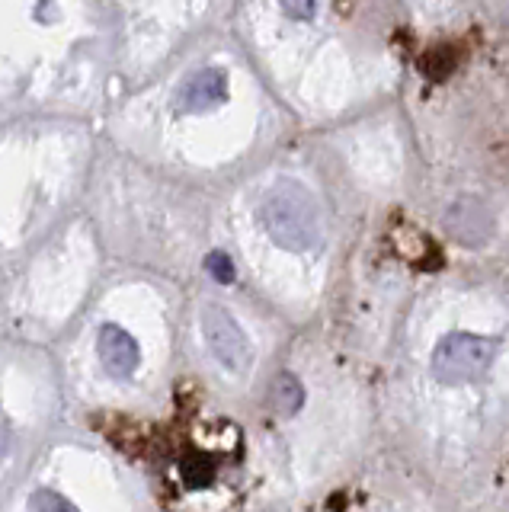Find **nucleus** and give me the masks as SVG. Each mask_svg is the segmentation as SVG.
Returning a JSON list of instances; mask_svg holds the SVG:
<instances>
[{
	"label": "nucleus",
	"instance_id": "9b49d317",
	"mask_svg": "<svg viewBox=\"0 0 509 512\" xmlns=\"http://www.w3.org/2000/svg\"><path fill=\"white\" fill-rule=\"evenodd\" d=\"M205 272L218 282H234V263H231V256L221 253V250L205 256Z\"/></svg>",
	"mask_w": 509,
	"mask_h": 512
},
{
	"label": "nucleus",
	"instance_id": "0eeeda50",
	"mask_svg": "<svg viewBox=\"0 0 509 512\" xmlns=\"http://www.w3.org/2000/svg\"><path fill=\"white\" fill-rule=\"evenodd\" d=\"M218 477V461L205 452H186L180 458V480L186 490H205L212 487Z\"/></svg>",
	"mask_w": 509,
	"mask_h": 512
},
{
	"label": "nucleus",
	"instance_id": "20e7f679",
	"mask_svg": "<svg viewBox=\"0 0 509 512\" xmlns=\"http://www.w3.org/2000/svg\"><path fill=\"white\" fill-rule=\"evenodd\" d=\"M445 228L465 247H484L493 237V212L474 196H461L445 212Z\"/></svg>",
	"mask_w": 509,
	"mask_h": 512
},
{
	"label": "nucleus",
	"instance_id": "f257e3e1",
	"mask_svg": "<svg viewBox=\"0 0 509 512\" xmlns=\"http://www.w3.org/2000/svg\"><path fill=\"white\" fill-rule=\"evenodd\" d=\"M260 221L273 244L289 253H305L321 237V218L311 192L295 180H279L269 186L260 205Z\"/></svg>",
	"mask_w": 509,
	"mask_h": 512
},
{
	"label": "nucleus",
	"instance_id": "6e6552de",
	"mask_svg": "<svg viewBox=\"0 0 509 512\" xmlns=\"http://www.w3.org/2000/svg\"><path fill=\"white\" fill-rule=\"evenodd\" d=\"M269 400H273V410L279 416H295L301 407H305V388H301V381L292 372H282L273 381V394H269Z\"/></svg>",
	"mask_w": 509,
	"mask_h": 512
},
{
	"label": "nucleus",
	"instance_id": "7ed1b4c3",
	"mask_svg": "<svg viewBox=\"0 0 509 512\" xmlns=\"http://www.w3.org/2000/svg\"><path fill=\"white\" fill-rule=\"evenodd\" d=\"M199 324H202L205 340H209V349L215 352V359L221 365L234 368V372H241L250 359V343L241 324L231 317V311L221 308L218 301H205L199 308Z\"/></svg>",
	"mask_w": 509,
	"mask_h": 512
},
{
	"label": "nucleus",
	"instance_id": "9d476101",
	"mask_svg": "<svg viewBox=\"0 0 509 512\" xmlns=\"http://www.w3.org/2000/svg\"><path fill=\"white\" fill-rule=\"evenodd\" d=\"M29 509L33 512H81L68 496H61L58 490H49V487H42L29 496Z\"/></svg>",
	"mask_w": 509,
	"mask_h": 512
},
{
	"label": "nucleus",
	"instance_id": "f8f14e48",
	"mask_svg": "<svg viewBox=\"0 0 509 512\" xmlns=\"http://www.w3.org/2000/svg\"><path fill=\"white\" fill-rule=\"evenodd\" d=\"M285 13H292V16H301V20H308V16H314V4H282Z\"/></svg>",
	"mask_w": 509,
	"mask_h": 512
},
{
	"label": "nucleus",
	"instance_id": "f03ea898",
	"mask_svg": "<svg viewBox=\"0 0 509 512\" xmlns=\"http://www.w3.org/2000/svg\"><path fill=\"white\" fill-rule=\"evenodd\" d=\"M500 343L493 336L477 333H449L433 349L429 359V372L442 384H471L490 372V365L497 362Z\"/></svg>",
	"mask_w": 509,
	"mask_h": 512
},
{
	"label": "nucleus",
	"instance_id": "1a4fd4ad",
	"mask_svg": "<svg viewBox=\"0 0 509 512\" xmlns=\"http://www.w3.org/2000/svg\"><path fill=\"white\" fill-rule=\"evenodd\" d=\"M455 48L452 45H439V48H433V52H426L423 55V74L426 77H433V80H445L452 71H455Z\"/></svg>",
	"mask_w": 509,
	"mask_h": 512
},
{
	"label": "nucleus",
	"instance_id": "39448f33",
	"mask_svg": "<svg viewBox=\"0 0 509 512\" xmlns=\"http://www.w3.org/2000/svg\"><path fill=\"white\" fill-rule=\"evenodd\" d=\"M228 100V74L221 68H202L183 80L177 90L180 112H212Z\"/></svg>",
	"mask_w": 509,
	"mask_h": 512
},
{
	"label": "nucleus",
	"instance_id": "423d86ee",
	"mask_svg": "<svg viewBox=\"0 0 509 512\" xmlns=\"http://www.w3.org/2000/svg\"><path fill=\"white\" fill-rule=\"evenodd\" d=\"M97 352H100V362L109 375L125 378L132 375L138 368L141 359V349L135 343V336L129 330H122L119 324H103L97 333Z\"/></svg>",
	"mask_w": 509,
	"mask_h": 512
}]
</instances>
